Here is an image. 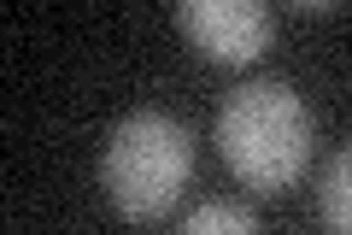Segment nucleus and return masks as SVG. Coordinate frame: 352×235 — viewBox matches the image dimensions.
Masks as SVG:
<instances>
[{
	"label": "nucleus",
	"instance_id": "f257e3e1",
	"mask_svg": "<svg viewBox=\"0 0 352 235\" xmlns=\"http://www.w3.org/2000/svg\"><path fill=\"white\" fill-rule=\"evenodd\" d=\"M317 147L311 106L282 76H247L217 106V153L223 165L258 194H282L305 176V159Z\"/></svg>",
	"mask_w": 352,
	"mask_h": 235
},
{
	"label": "nucleus",
	"instance_id": "f03ea898",
	"mask_svg": "<svg viewBox=\"0 0 352 235\" xmlns=\"http://www.w3.org/2000/svg\"><path fill=\"white\" fill-rule=\"evenodd\" d=\"M194 176V130L164 106H135L124 112L106 136L100 153V188L118 206V218L147 223L182 200Z\"/></svg>",
	"mask_w": 352,
	"mask_h": 235
},
{
	"label": "nucleus",
	"instance_id": "7ed1b4c3",
	"mask_svg": "<svg viewBox=\"0 0 352 235\" xmlns=\"http://www.w3.org/2000/svg\"><path fill=\"white\" fill-rule=\"evenodd\" d=\"M176 30L217 65H252L276 36V12L264 0H182Z\"/></svg>",
	"mask_w": 352,
	"mask_h": 235
},
{
	"label": "nucleus",
	"instance_id": "20e7f679",
	"mask_svg": "<svg viewBox=\"0 0 352 235\" xmlns=\"http://www.w3.org/2000/svg\"><path fill=\"white\" fill-rule=\"evenodd\" d=\"M317 223L323 235H352V147H340L317 176Z\"/></svg>",
	"mask_w": 352,
	"mask_h": 235
},
{
	"label": "nucleus",
	"instance_id": "39448f33",
	"mask_svg": "<svg viewBox=\"0 0 352 235\" xmlns=\"http://www.w3.org/2000/svg\"><path fill=\"white\" fill-rule=\"evenodd\" d=\"M176 235H258V212L247 200L217 194V200H200L188 218L176 223Z\"/></svg>",
	"mask_w": 352,
	"mask_h": 235
},
{
	"label": "nucleus",
	"instance_id": "423d86ee",
	"mask_svg": "<svg viewBox=\"0 0 352 235\" xmlns=\"http://www.w3.org/2000/svg\"><path fill=\"white\" fill-rule=\"evenodd\" d=\"M294 12H311V18H329V12H335V0H294Z\"/></svg>",
	"mask_w": 352,
	"mask_h": 235
}]
</instances>
